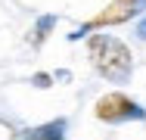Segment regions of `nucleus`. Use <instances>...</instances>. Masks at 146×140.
<instances>
[{"label": "nucleus", "instance_id": "5", "mask_svg": "<svg viewBox=\"0 0 146 140\" xmlns=\"http://www.w3.org/2000/svg\"><path fill=\"white\" fill-rule=\"evenodd\" d=\"M53 25H56V16H40V19L34 22V28H31V34H28V44L34 47V50H40V47H44V41L50 37Z\"/></svg>", "mask_w": 146, "mask_h": 140}, {"label": "nucleus", "instance_id": "3", "mask_svg": "<svg viewBox=\"0 0 146 140\" xmlns=\"http://www.w3.org/2000/svg\"><path fill=\"white\" fill-rule=\"evenodd\" d=\"M143 106L137 100H131L127 93L112 90V93H103L96 103H93V115L106 125H124V121H140L143 118Z\"/></svg>", "mask_w": 146, "mask_h": 140}, {"label": "nucleus", "instance_id": "1", "mask_svg": "<svg viewBox=\"0 0 146 140\" xmlns=\"http://www.w3.org/2000/svg\"><path fill=\"white\" fill-rule=\"evenodd\" d=\"M87 59L96 69L100 78L112 84H124L134 72V53L124 41L109 37V34H87Z\"/></svg>", "mask_w": 146, "mask_h": 140}, {"label": "nucleus", "instance_id": "6", "mask_svg": "<svg viewBox=\"0 0 146 140\" xmlns=\"http://www.w3.org/2000/svg\"><path fill=\"white\" fill-rule=\"evenodd\" d=\"M53 78L56 75H50V72H37L31 81H34V87H53Z\"/></svg>", "mask_w": 146, "mask_h": 140}, {"label": "nucleus", "instance_id": "7", "mask_svg": "<svg viewBox=\"0 0 146 140\" xmlns=\"http://www.w3.org/2000/svg\"><path fill=\"white\" fill-rule=\"evenodd\" d=\"M143 118H146V112H143Z\"/></svg>", "mask_w": 146, "mask_h": 140}, {"label": "nucleus", "instance_id": "4", "mask_svg": "<svg viewBox=\"0 0 146 140\" xmlns=\"http://www.w3.org/2000/svg\"><path fill=\"white\" fill-rule=\"evenodd\" d=\"M25 140H65V118H53L25 134Z\"/></svg>", "mask_w": 146, "mask_h": 140}, {"label": "nucleus", "instance_id": "2", "mask_svg": "<svg viewBox=\"0 0 146 140\" xmlns=\"http://www.w3.org/2000/svg\"><path fill=\"white\" fill-rule=\"evenodd\" d=\"M140 13H146V0H109L96 16H90L84 25L78 28L75 34H68V41H78V37H87L100 28H112V25H124L131 19H137Z\"/></svg>", "mask_w": 146, "mask_h": 140}]
</instances>
